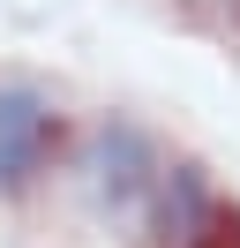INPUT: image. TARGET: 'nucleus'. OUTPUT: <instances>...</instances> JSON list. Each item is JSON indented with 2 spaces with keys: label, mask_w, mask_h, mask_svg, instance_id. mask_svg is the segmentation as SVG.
Here are the masks:
<instances>
[{
  "label": "nucleus",
  "mask_w": 240,
  "mask_h": 248,
  "mask_svg": "<svg viewBox=\"0 0 240 248\" xmlns=\"http://www.w3.org/2000/svg\"><path fill=\"white\" fill-rule=\"evenodd\" d=\"M203 218H210L203 181H195L188 166H165V173H158V188H150V203H143V226H150V233H165V241H188Z\"/></svg>",
  "instance_id": "7ed1b4c3"
},
{
  "label": "nucleus",
  "mask_w": 240,
  "mask_h": 248,
  "mask_svg": "<svg viewBox=\"0 0 240 248\" xmlns=\"http://www.w3.org/2000/svg\"><path fill=\"white\" fill-rule=\"evenodd\" d=\"M83 173H90V196H98L113 218H143V203H150V188H158L165 158L150 151L143 128L105 121L98 136H90V151H83Z\"/></svg>",
  "instance_id": "f257e3e1"
},
{
  "label": "nucleus",
  "mask_w": 240,
  "mask_h": 248,
  "mask_svg": "<svg viewBox=\"0 0 240 248\" xmlns=\"http://www.w3.org/2000/svg\"><path fill=\"white\" fill-rule=\"evenodd\" d=\"M53 136H60L53 106H45L30 83H8V91H0V188H23L30 173L45 166Z\"/></svg>",
  "instance_id": "f03ea898"
}]
</instances>
